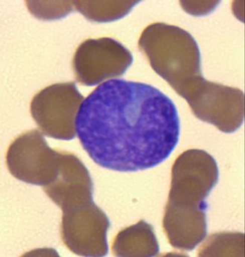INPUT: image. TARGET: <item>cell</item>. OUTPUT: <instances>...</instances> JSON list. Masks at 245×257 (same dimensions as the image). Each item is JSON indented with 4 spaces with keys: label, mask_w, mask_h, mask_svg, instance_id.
I'll use <instances>...</instances> for the list:
<instances>
[{
    "label": "cell",
    "mask_w": 245,
    "mask_h": 257,
    "mask_svg": "<svg viewBox=\"0 0 245 257\" xmlns=\"http://www.w3.org/2000/svg\"><path fill=\"white\" fill-rule=\"evenodd\" d=\"M75 127L95 164L134 172L155 167L170 156L178 145L180 124L173 101L156 87L112 79L83 101Z\"/></svg>",
    "instance_id": "obj_1"
},
{
    "label": "cell",
    "mask_w": 245,
    "mask_h": 257,
    "mask_svg": "<svg viewBox=\"0 0 245 257\" xmlns=\"http://www.w3.org/2000/svg\"><path fill=\"white\" fill-rule=\"evenodd\" d=\"M218 175L213 157L200 149L183 152L174 163L163 221L172 247L192 250L206 238L205 200L218 183Z\"/></svg>",
    "instance_id": "obj_2"
},
{
    "label": "cell",
    "mask_w": 245,
    "mask_h": 257,
    "mask_svg": "<svg viewBox=\"0 0 245 257\" xmlns=\"http://www.w3.org/2000/svg\"><path fill=\"white\" fill-rule=\"evenodd\" d=\"M139 48L152 69L180 96L203 77L198 44L178 26L150 25L142 33Z\"/></svg>",
    "instance_id": "obj_3"
},
{
    "label": "cell",
    "mask_w": 245,
    "mask_h": 257,
    "mask_svg": "<svg viewBox=\"0 0 245 257\" xmlns=\"http://www.w3.org/2000/svg\"><path fill=\"white\" fill-rule=\"evenodd\" d=\"M64 152L48 146L38 130L26 132L9 146L6 165L10 173L19 181L46 187L58 177Z\"/></svg>",
    "instance_id": "obj_4"
},
{
    "label": "cell",
    "mask_w": 245,
    "mask_h": 257,
    "mask_svg": "<svg viewBox=\"0 0 245 257\" xmlns=\"http://www.w3.org/2000/svg\"><path fill=\"white\" fill-rule=\"evenodd\" d=\"M192 113L224 133L238 130L244 119V94L202 78L182 95Z\"/></svg>",
    "instance_id": "obj_5"
},
{
    "label": "cell",
    "mask_w": 245,
    "mask_h": 257,
    "mask_svg": "<svg viewBox=\"0 0 245 257\" xmlns=\"http://www.w3.org/2000/svg\"><path fill=\"white\" fill-rule=\"evenodd\" d=\"M84 99L74 82L52 84L34 96L31 113L44 135L71 141L75 137V116Z\"/></svg>",
    "instance_id": "obj_6"
},
{
    "label": "cell",
    "mask_w": 245,
    "mask_h": 257,
    "mask_svg": "<svg viewBox=\"0 0 245 257\" xmlns=\"http://www.w3.org/2000/svg\"><path fill=\"white\" fill-rule=\"evenodd\" d=\"M110 227L108 217L93 201L63 210L61 238L69 250L78 256H106Z\"/></svg>",
    "instance_id": "obj_7"
},
{
    "label": "cell",
    "mask_w": 245,
    "mask_h": 257,
    "mask_svg": "<svg viewBox=\"0 0 245 257\" xmlns=\"http://www.w3.org/2000/svg\"><path fill=\"white\" fill-rule=\"evenodd\" d=\"M133 61L130 51L112 38L89 39L77 49L72 68L77 81L91 87L121 76Z\"/></svg>",
    "instance_id": "obj_8"
},
{
    "label": "cell",
    "mask_w": 245,
    "mask_h": 257,
    "mask_svg": "<svg viewBox=\"0 0 245 257\" xmlns=\"http://www.w3.org/2000/svg\"><path fill=\"white\" fill-rule=\"evenodd\" d=\"M43 189L62 210L93 200V183L88 169L78 157L68 152H64L61 171L55 181Z\"/></svg>",
    "instance_id": "obj_9"
},
{
    "label": "cell",
    "mask_w": 245,
    "mask_h": 257,
    "mask_svg": "<svg viewBox=\"0 0 245 257\" xmlns=\"http://www.w3.org/2000/svg\"><path fill=\"white\" fill-rule=\"evenodd\" d=\"M112 250L115 256H155L160 247L153 227L141 220L118 233Z\"/></svg>",
    "instance_id": "obj_10"
},
{
    "label": "cell",
    "mask_w": 245,
    "mask_h": 257,
    "mask_svg": "<svg viewBox=\"0 0 245 257\" xmlns=\"http://www.w3.org/2000/svg\"><path fill=\"white\" fill-rule=\"evenodd\" d=\"M75 9L89 21L97 23L111 22L127 15L140 2L76 1Z\"/></svg>",
    "instance_id": "obj_11"
},
{
    "label": "cell",
    "mask_w": 245,
    "mask_h": 257,
    "mask_svg": "<svg viewBox=\"0 0 245 257\" xmlns=\"http://www.w3.org/2000/svg\"><path fill=\"white\" fill-rule=\"evenodd\" d=\"M243 235L239 234H217L202 247L199 256H220V254L237 253V250L244 248Z\"/></svg>",
    "instance_id": "obj_12"
},
{
    "label": "cell",
    "mask_w": 245,
    "mask_h": 257,
    "mask_svg": "<svg viewBox=\"0 0 245 257\" xmlns=\"http://www.w3.org/2000/svg\"><path fill=\"white\" fill-rule=\"evenodd\" d=\"M51 4H42L41 2H26L29 11L36 18L43 20L59 19L70 13L73 10L72 4H65L67 2H63L62 4H59L60 2H56V4H53L54 2H50Z\"/></svg>",
    "instance_id": "obj_13"
}]
</instances>
